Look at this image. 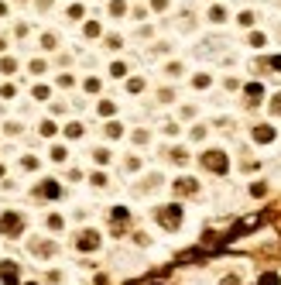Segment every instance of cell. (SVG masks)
Returning <instances> with one entry per match:
<instances>
[{
    "mask_svg": "<svg viewBox=\"0 0 281 285\" xmlns=\"http://www.w3.org/2000/svg\"><path fill=\"white\" fill-rule=\"evenodd\" d=\"M203 165L213 169V172H226V158H223V151H206L203 155Z\"/></svg>",
    "mask_w": 281,
    "mask_h": 285,
    "instance_id": "1",
    "label": "cell"
},
{
    "mask_svg": "<svg viewBox=\"0 0 281 285\" xmlns=\"http://www.w3.org/2000/svg\"><path fill=\"white\" fill-rule=\"evenodd\" d=\"M158 220H162L165 227H178L182 210H178V206H162V210H158Z\"/></svg>",
    "mask_w": 281,
    "mask_h": 285,
    "instance_id": "2",
    "label": "cell"
},
{
    "mask_svg": "<svg viewBox=\"0 0 281 285\" xmlns=\"http://www.w3.org/2000/svg\"><path fill=\"white\" fill-rule=\"evenodd\" d=\"M0 230H4V234H17V230H21V217L7 213L4 220H0Z\"/></svg>",
    "mask_w": 281,
    "mask_h": 285,
    "instance_id": "3",
    "label": "cell"
},
{
    "mask_svg": "<svg viewBox=\"0 0 281 285\" xmlns=\"http://www.w3.org/2000/svg\"><path fill=\"white\" fill-rule=\"evenodd\" d=\"M0 278H4L7 285H14V282H17V268H14L11 261H4V268H0Z\"/></svg>",
    "mask_w": 281,
    "mask_h": 285,
    "instance_id": "4",
    "label": "cell"
},
{
    "mask_svg": "<svg viewBox=\"0 0 281 285\" xmlns=\"http://www.w3.org/2000/svg\"><path fill=\"white\" fill-rule=\"evenodd\" d=\"M100 244V237L96 234H83V240H79V248H96Z\"/></svg>",
    "mask_w": 281,
    "mask_h": 285,
    "instance_id": "5",
    "label": "cell"
},
{
    "mask_svg": "<svg viewBox=\"0 0 281 285\" xmlns=\"http://www.w3.org/2000/svg\"><path fill=\"white\" fill-rule=\"evenodd\" d=\"M254 138H257V141H271V138H274V131H271V127H264V124H261V127H257V131H254Z\"/></svg>",
    "mask_w": 281,
    "mask_h": 285,
    "instance_id": "6",
    "label": "cell"
},
{
    "mask_svg": "<svg viewBox=\"0 0 281 285\" xmlns=\"http://www.w3.org/2000/svg\"><path fill=\"white\" fill-rule=\"evenodd\" d=\"M175 189H178V192H195V182H192V179H178Z\"/></svg>",
    "mask_w": 281,
    "mask_h": 285,
    "instance_id": "7",
    "label": "cell"
},
{
    "mask_svg": "<svg viewBox=\"0 0 281 285\" xmlns=\"http://www.w3.org/2000/svg\"><path fill=\"white\" fill-rule=\"evenodd\" d=\"M42 196H59V186H55V182H45V186H42Z\"/></svg>",
    "mask_w": 281,
    "mask_h": 285,
    "instance_id": "8",
    "label": "cell"
},
{
    "mask_svg": "<svg viewBox=\"0 0 281 285\" xmlns=\"http://www.w3.org/2000/svg\"><path fill=\"white\" fill-rule=\"evenodd\" d=\"M65 131H69V138H79V134H83V127H79V124H69Z\"/></svg>",
    "mask_w": 281,
    "mask_h": 285,
    "instance_id": "9",
    "label": "cell"
},
{
    "mask_svg": "<svg viewBox=\"0 0 281 285\" xmlns=\"http://www.w3.org/2000/svg\"><path fill=\"white\" fill-rule=\"evenodd\" d=\"M261 285H278V278L274 275H261Z\"/></svg>",
    "mask_w": 281,
    "mask_h": 285,
    "instance_id": "10",
    "label": "cell"
},
{
    "mask_svg": "<svg viewBox=\"0 0 281 285\" xmlns=\"http://www.w3.org/2000/svg\"><path fill=\"white\" fill-rule=\"evenodd\" d=\"M223 285H240V282L237 278H223Z\"/></svg>",
    "mask_w": 281,
    "mask_h": 285,
    "instance_id": "11",
    "label": "cell"
}]
</instances>
